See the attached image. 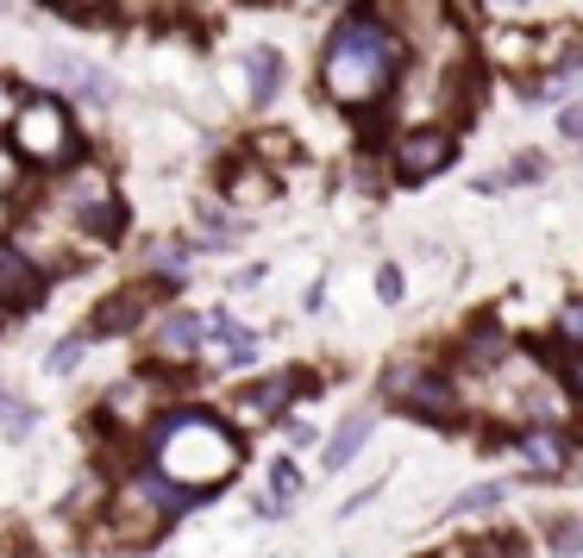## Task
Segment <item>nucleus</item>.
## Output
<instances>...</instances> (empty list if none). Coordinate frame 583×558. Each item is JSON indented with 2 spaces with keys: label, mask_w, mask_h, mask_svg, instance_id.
Masks as SVG:
<instances>
[{
  "label": "nucleus",
  "mask_w": 583,
  "mask_h": 558,
  "mask_svg": "<svg viewBox=\"0 0 583 558\" xmlns=\"http://www.w3.org/2000/svg\"><path fill=\"white\" fill-rule=\"evenodd\" d=\"M402 70V44L377 13H351L339 32H332L327 57H320V82L339 107H370V101L389 95V82Z\"/></svg>",
  "instance_id": "nucleus-1"
},
{
  "label": "nucleus",
  "mask_w": 583,
  "mask_h": 558,
  "mask_svg": "<svg viewBox=\"0 0 583 558\" xmlns=\"http://www.w3.org/2000/svg\"><path fill=\"white\" fill-rule=\"evenodd\" d=\"M245 459V445L233 440V427L214 414H176L157 433V471L182 489V496H214V483H226Z\"/></svg>",
  "instance_id": "nucleus-2"
},
{
  "label": "nucleus",
  "mask_w": 583,
  "mask_h": 558,
  "mask_svg": "<svg viewBox=\"0 0 583 558\" xmlns=\"http://www.w3.org/2000/svg\"><path fill=\"white\" fill-rule=\"evenodd\" d=\"M176 483H126L114 502V539L119 546H151L163 527H170V515L182 508V496H170Z\"/></svg>",
  "instance_id": "nucleus-3"
},
{
  "label": "nucleus",
  "mask_w": 583,
  "mask_h": 558,
  "mask_svg": "<svg viewBox=\"0 0 583 558\" xmlns=\"http://www.w3.org/2000/svg\"><path fill=\"white\" fill-rule=\"evenodd\" d=\"M13 151L25 164H70L76 157V133H70V114L57 101H25L20 119H13Z\"/></svg>",
  "instance_id": "nucleus-4"
},
{
  "label": "nucleus",
  "mask_w": 583,
  "mask_h": 558,
  "mask_svg": "<svg viewBox=\"0 0 583 558\" xmlns=\"http://www.w3.org/2000/svg\"><path fill=\"white\" fill-rule=\"evenodd\" d=\"M389 402L409 408V414H421V421H433V427L458 421V396H452V383L446 377H427V370H414V365L389 370Z\"/></svg>",
  "instance_id": "nucleus-5"
},
{
  "label": "nucleus",
  "mask_w": 583,
  "mask_h": 558,
  "mask_svg": "<svg viewBox=\"0 0 583 558\" xmlns=\"http://www.w3.org/2000/svg\"><path fill=\"white\" fill-rule=\"evenodd\" d=\"M458 157V138L452 133H409V138H395V176L402 182H427V176H439Z\"/></svg>",
  "instance_id": "nucleus-6"
},
{
  "label": "nucleus",
  "mask_w": 583,
  "mask_h": 558,
  "mask_svg": "<svg viewBox=\"0 0 583 558\" xmlns=\"http://www.w3.org/2000/svg\"><path fill=\"white\" fill-rule=\"evenodd\" d=\"M515 459H521L527 477H564L571 440H564L559 427H521V433H515Z\"/></svg>",
  "instance_id": "nucleus-7"
},
{
  "label": "nucleus",
  "mask_w": 583,
  "mask_h": 558,
  "mask_svg": "<svg viewBox=\"0 0 583 558\" xmlns=\"http://www.w3.org/2000/svg\"><path fill=\"white\" fill-rule=\"evenodd\" d=\"M39 70H44L51 82H63V88H76L82 101H100V107L114 101V76H107V70H95V63L70 57V51H44Z\"/></svg>",
  "instance_id": "nucleus-8"
},
{
  "label": "nucleus",
  "mask_w": 583,
  "mask_h": 558,
  "mask_svg": "<svg viewBox=\"0 0 583 558\" xmlns=\"http://www.w3.org/2000/svg\"><path fill=\"white\" fill-rule=\"evenodd\" d=\"M44 295V283H39V270L25 264L13 245H0V308H32Z\"/></svg>",
  "instance_id": "nucleus-9"
},
{
  "label": "nucleus",
  "mask_w": 583,
  "mask_h": 558,
  "mask_svg": "<svg viewBox=\"0 0 583 558\" xmlns=\"http://www.w3.org/2000/svg\"><path fill=\"white\" fill-rule=\"evenodd\" d=\"M295 389H308V377H301V370L264 377V383H257L252 396H245V402H239V414H245V421H271V414H283V402H289Z\"/></svg>",
  "instance_id": "nucleus-10"
},
{
  "label": "nucleus",
  "mask_w": 583,
  "mask_h": 558,
  "mask_svg": "<svg viewBox=\"0 0 583 558\" xmlns=\"http://www.w3.org/2000/svg\"><path fill=\"white\" fill-rule=\"evenodd\" d=\"M151 295H163V289H151ZM145 289H119V295H107L95 308V320L88 327L100 333V339H114V333H126V327H138V314H145V302H151Z\"/></svg>",
  "instance_id": "nucleus-11"
},
{
  "label": "nucleus",
  "mask_w": 583,
  "mask_h": 558,
  "mask_svg": "<svg viewBox=\"0 0 583 558\" xmlns=\"http://www.w3.org/2000/svg\"><path fill=\"white\" fill-rule=\"evenodd\" d=\"M364 440H370V414L358 408V414H346V421H339V433H332V445H327V471L351 464L358 452H364Z\"/></svg>",
  "instance_id": "nucleus-12"
},
{
  "label": "nucleus",
  "mask_w": 583,
  "mask_h": 558,
  "mask_svg": "<svg viewBox=\"0 0 583 558\" xmlns=\"http://www.w3.org/2000/svg\"><path fill=\"white\" fill-rule=\"evenodd\" d=\"M208 333L220 339V358H226V365H245V358L257 351V339L239 327V320H226V314H208Z\"/></svg>",
  "instance_id": "nucleus-13"
},
{
  "label": "nucleus",
  "mask_w": 583,
  "mask_h": 558,
  "mask_svg": "<svg viewBox=\"0 0 583 558\" xmlns=\"http://www.w3.org/2000/svg\"><path fill=\"white\" fill-rule=\"evenodd\" d=\"M201 333H208L201 314H170V320H163V351H170V358H189V351L201 346Z\"/></svg>",
  "instance_id": "nucleus-14"
},
{
  "label": "nucleus",
  "mask_w": 583,
  "mask_h": 558,
  "mask_svg": "<svg viewBox=\"0 0 583 558\" xmlns=\"http://www.w3.org/2000/svg\"><path fill=\"white\" fill-rule=\"evenodd\" d=\"M245 82H252V101L264 107V101L276 95V82H283V63H276V51H252V57H245Z\"/></svg>",
  "instance_id": "nucleus-15"
},
{
  "label": "nucleus",
  "mask_w": 583,
  "mask_h": 558,
  "mask_svg": "<svg viewBox=\"0 0 583 558\" xmlns=\"http://www.w3.org/2000/svg\"><path fill=\"white\" fill-rule=\"evenodd\" d=\"M295 489H301L295 464H276V471H271V496H264V515H283V508L295 502Z\"/></svg>",
  "instance_id": "nucleus-16"
},
{
  "label": "nucleus",
  "mask_w": 583,
  "mask_h": 558,
  "mask_svg": "<svg viewBox=\"0 0 583 558\" xmlns=\"http://www.w3.org/2000/svg\"><path fill=\"white\" fill-rule=\"evenodd\" d=\"M545 164L540 157H515V164H508V170H496V176H484V194H502L508 182H533V176H540Z\"/></svg>",
  "instance_id": "nucleus-17"
},
{
  "label": "nucleus",
  "mask_w": 583,
  "mask_h": 558,
  "mask_svg": "<svg viewBox=\"0 0 583 558\" xmlns=\"http://www.w3.org/2000/svg\"><path fill=\"white\" fill-rule=\"evenodd\" d=\"M502 351H508V339H502V333H496V327H484V333H470L465 358H470V365H496Z\"/></svg>",
  "instance_id": "nucleus-18"
},
{
  "label": "nucleus",
  "mask_w": 583,
  "mask_h": 558,
  "mask_svg": "<svg viewBox=\"0 0 583 558\" xmlns=\"http://www.w3.org/2000/svg\"><path fill=\"white\" fill-rule=\"evenodd\" d=\"M502 496H508L502 483H477V489H465V496L452 502V515H477V508H496Z\"/></svg>",
  "instance_id": "nucleus-19"
},
{
  "label": "nucleus",
  "mask_w": 583,
  "mask_h": 558,
  "mask_svg": "<svg viewBox=\"0 0 583 558\" xmlns=\"http://www.w3.org/2000/svg\"><path fill=\"white\" fill-rule=\"evenodd\" d=\"M552 552H559V558H577L583 552V520H559V527H552Z\"/></svg>",
  "instance_id": "nucleus-20"
},
{
  "label": "nucleus",
  "mask_w": 583,
  "mask_h": 558,
  "mask_svg": "<svg viewBox=\"0 0 583 558\" xmlns=\"http://www.w3.org/2000/svg\"><path fill=\"white\" fill-rule=\"evenodd\" d=\"M233 194L239 201H264V194H271V176L264 170H233Z\"/></svg>",
  "instance_id": "nucleus-21"
},
{
  "label": "nucleus",
  "mask_w": 583,
  "mask_h": 558,
  "mask_svg": "<svg viewBox=\"0 0 583 558\" xmlns=\"http://www.w3.org/2000/svg\"><path fill=\"white\" fill-rule=\"evenodd\" d=\"M377 295H383V302H402V270H395V264L377 270Z\"/></svg>",
  "instance_id": "nucleus-22"
},
{
  "label": "nucleus",
  "mask_w": 583,
  "mask_h": 558,
  "mask_svg": "<svg viewBox=\"0 0 583 558\" xmlns=\"http://www.w3.org/2000/svg\"><path fill=\"white\" fill-rule=\"evenodd\" d=\"M82 365V339H63L57 351H51V370H76Z\"/></svg>",
  "instance_id": "nucleus-23"
},
{
  "label": "nucleus",
  "mask_w": 583,
  "mask_h": 558,
  "mask_svg": "<svg viewBox=\"0 0 583 558\" xmlns=\"http://www.w3.org/2000/svg\"><path fill=\"white\" fill-rule=\"evenodd\" d=\"M564 138L583 151V101H577V107H564Z\"/></svg>",
  "instance_id": "nucleus-24"
},
{
  "label": "nucleus",
  "mask_w": 583,
  "mask_h": 558,
  "mask_svg": "<svg viewBox=\"0 0 583 558\" xmlns=\"http://www.w3.org/2000/svg\"><path fill=\"white\" fill-rule=\"evenodd\" d=\"M564 339H583V302H571V308H564Z\"/></svg>",
  "instance_id": "nucleus-25"
},
{
  "label": "nucleus",
  "mask_w": 583,
  "mask_h": 558,
  "mask_svg": "<svg viewBox=\"0 0 583 558\" xmlns=\"http://www.w3.org/2000/svg\"><path fill=\"white\" fill-rule=\"evenodd\" d=\"M0 421H7V427H25L32 414H25V408H13V402H0Z\"/></svg>",
  "instance_id": "nucleus-26"
},
{
  "label": "nucleus",
  "mask_w": 583,
  "mask_h": 558,
  "mask_svg": "<svg viewBox=\"0 0 583 558\" xmlns=\"http://www.w3.org/2000/svg\"><path fill=\"white\" fill-rule=\"evenodd\" d=\"M571 383H577V389H583V351H577V365H571Z\"/></svg>",
  "instance_id": "nucleus-27"
},
{
  "label": "nucleus",
  "mask_w": 583,
  "mask_h": 558,
  "mask_svg": "<svg viewBox=\"0 0 583 558\" xmlns=\"http://www.w3.org/2000/svg\"><path fill=\"white\" fill-rule=\"evenodd\" d=\"M70 7H95V0H70Z\"/></svg>",
  "instance_id": "nucleus-28"
},
{
  "label": "nucleus",
  "mask_w": 583,
  "mask_h": 558,
  "mask_svg": "<svg viewBox=\"0 0 583 558\" xmlns=\"http://www.w3.org/2000/svg\"><path fill=\"white\" fill-rule=\"evenodd\" d=\"M0 101H7V88H0Z\"/></svg>",
  "instance_id": "nucleus-29"
},
{
  "label": "nucleus",
  "mask_w": 583,
  "mask_h": 558,
  "mask_svg": "<svg viewBox=\"0 0 583 558\" xmlns=\"http://www.w3.org/2000/svg\"><path fill=\"white\" fill-rule=\"evenodd\" d=\"M0 7H7V0H0Z\"/></svg>",
  "instance_id": "nucleus-30"
}]
</instances>
